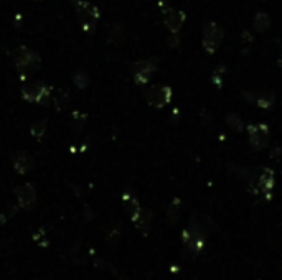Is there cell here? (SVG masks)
<instances>
[{"instance_id": "22", "label": "cell", "mask_w": 282, "mask_h": 280, "mask_svg": "<svg viewBox=\"0 0 282 280\" xmlns=\"http://www.w3.org/2000/svg\"><path fill=\"white\" fill-rule=\"evenodd\" d=\"M84 122H86V116L80 114V112H75L73 114V124H75V129H81Z\"/></svg>"}, {"instance_id": "6", "label": "cell", "mask_w": 282, "mask_h": 280, "mask_svg": "<svg viewBox=\"0 0 282 280\" xmlns=\"http://www.w3.org/2000/svg\"><path fill=\"white\" fill-rule=\"evenodd\" d=\"M146 101L150 108L155 109H162L172 101V88L165 84H157L152 86L150 89H147L146 92Z\"/></svg>"}, {"instance_id": "12", "label": "cell", "mask_w": 282, "mask_h": 280, "mask_svg": "<svg viewBox=\"0 0 282 280\" xmlns=\"http://www.w3.org/2000/svg\"><path fill=\"white\" fill-rule=\"evenodd\" d=\"M185 18H187L185 12L177 9H168L165 12V15H163V23H165L170 33H179L183 23H185Z\"/></svg>"}, {"instance_id": "14", "label": "cell", "mask_w": 282, "mask_h": 280, "mask_svg": "<svg viewBox=\"0 0 282 280\" xmlns=\"http://www.w3.org/2000/svg\"><path fill=\"white\" fill-rule=\"evenodd\" d=\"M152 221H154V215L150 209H140L139 215L132 219L135 229L139 231L142 236H147L150 232V229H152Z\"/></svg>"}, {"instance_id": "13", "label": "cell", "mask_w": 282, "mask_h": 280, "mask_svg": "<svg viewBox=\"0 0 282 280\" xmlns=\"http://www.w3.org/2000/svg\"><path fill=\"white\" fill-rule=\"evenodd\" d=\"M12 162H14V168L18 175H25V173H28L31 168H33V157L30 155V153L23 152V150H18L14 153V157H12Z\"/></svg>"}, {"instance_id": "11", "label": "cell", "mask_w": 282, "mask_h": 280, "mask_svg": "<svg viewBox=\"0 0 282 280\" xmlns=\"http://www.w3.org/2000/svg\"><path fill=\"white\" fill-rule=\"evenodd\" d=\"M130 73L135 79V83L146 84L150 81V78L154 76L155 73V63L149 61V59H142V61H137L130 66Z\"/></svg>"}, {"instance_id": "21", "label": "cell", "mask_w": 282, "mask_h": 280, "mask_svg": "<svg viewBox=\"0 0 282 280\" xmlns=\"http://www.w3.org/2000/svg\"><path fill=\"white\" fill-rule=\"evenodd\" d=\"M73 81L78 88H86V86L89 84V78L84 71H76L73 75Z\"/></svg>"}, {"instance_id": "20", "label": "cell", "mask_w": 282, "mask_h": 280, "mask_svg": "<svg viewBox=\"0 0 282 280\" xmlns=\"http://www.w3.org/2000/svg\"><path fill=\"white\" fill-rule=\"evenodd\" d=\"M226 124L234 132H242V129H244V122H242V119L238 114H228L226 116Z\"/></svg>"}, {"instance_id": "7", "label": "cell", "mask_w": 282, "mask_h": 280, "mask_svg": "<svg viewBox=\"0 0 282 280\" xmlns=\"http://www.w3.org/2000/svg\"><path fill=\"white\" fill-rule=\"evenodd\" d=\"M12 59L17 68L20 69H37L40 66V55L37 51L27 48V46H20L14 51Z\"/></svg>"}, {"instance_id": "1", "label": "cell", "mask_w": 282, "mask_h": 280, "mask_svg": "<svg viewBox=\"0 0 282 280\" xmlns=\"http://www.w3.org/2000/svg\"><path fill=\"white\" fill-rule=\"evenodd\" d=\"M216 229V224L208 215L201 213H193L190 216L188 226L182 232V242L183 248L190 256H196L205 249L206 239Z\"/></svg>"}, {"instance_id": "4", "label": "cell", "mask_w": 282, "mask_h": 280, "mask_svg": "<svg viewBox=\"0 0 282 280\" xmlns=\"http://www.w3.org/2000/svg\"><path fill=\"white\" fill-rule=\"evenodd\" d=\"M246 134L249 145L256 152L264 150L269 145V140H271V129L266 124H249L246 127Z\"/></svg>"}, {"instance_id": "8", "label": "cell", "mask_w": 282, "mask_h": 280, "mask_svg": "<svg viewBox=\"0 0 282 280\" xmlns=\"http://www.w3.org/2000/svg\"><path fill=\"white\" fill-rule=\"evenodd\" d=\"M51 96V88L45 83H31L23 86L22 97L28 102H40L45 104Z\"/></svg>"}, {"instance_id": "9", "label": "cell", "mask_w": 282, "mask_h": 280, "mask_svg": "<svg viewBox=\"0 0 282 280\" xmlns=\"http://www.w3.org/2000/svg\"><path fill=\"white\" fill-rule=\"evenodd\" d=\"M242 97L261 109H272L275 104V94L272 91H248L242 92Z\"/></svg>"}, {"instance_id": "3", "label": "cell", "mask_w": 282, "mask_h": 280, "mask_svg": "<svg viewBox=\"0 0 282 280\" xmlns=\"http://www.w3.org/2000/svg\"><path fill=\"white\" fill-rule=\"evenodd\" d=\"M223 38H225V30L223 26L216 22H208L203 26V38H201V45L209 55L218 51V48L223 43Z\"/></svg>"}, {"instance_id": "19", "label": "cell", "mask_w": 282, "mask_h": 280, "mask_svg": "<svg viewBox=\"0 0 282 280\" xmlns=\"http://www.w3.org/2000/svg\"><path fill=\"white\" fill-rule=\"evenodd\" d=\"M53 102H55V108H56L58 111L66 109L68 106H69V92H68V91H60L58 94H55Z\"/></svg>"}, {"instance_id": "16", "label": "cell", "mask_w": 282, "mask_h": 280, "mask_svg": "<svg viewBox=\"0 0 282 280\" xmlns=\"http://www.w3.org/2000/svg\"><path fill=\"white\" fill-rule=\"evenodd\" d=\"M253 25H254L256 31L264 33L269 28V26H271V17H269L267 13H264V12L256 13L254 20H253Z\"/></svg>"}, {"instance_id": "18", "label": "cell", "mask_w": 282, "mask_h": 280, "mask_svg": "<svg viewBox=\"0 0 282 280\" xmlns=\"http://www.w3.org/2000/svg\"><path fill=\"white\" fill-rule=\"evenodd\" d=\"M180 216V199H173L172 204L167 209V221L168 224H175L177 219Z\"/></svg>"}, {"instance_id": "5", "label": "cell", "mask_w": 282, "mask_h": 280, "mask_svg": "<svg viewBox=\"0 0 282 280\" xmlns=\"http://www.w3.org/2000/svg\"><path fill=\"white\" fill-rule=\"evenodd\" d=\"M75 9L78 17H80V22L81 26L86 31H93L96 28V23L97 20H99V9H97L96 5H91L88 2H84V0H75Z\"/></svg>"}, {"instance_id": "17", "label": "cell", "mask_w": 282, "mask_h": 280, "mask_svg": "<svg viewBox=\"0 0 282 280\" xmlns=\"http://www.w3.org/2000/svg\"><path fill=\"white\" fill-rule=\"evenodd\" d=\"M47 127H48L47 119H38V121H35L33 124H31V127H30V134H31V137H35V138H42L45 134H47Z\"/></svg>"}, {"instance_id": "10", "label": "cell", "mask_w": 282, "mask_h": 280, "mask_svg": "<svg viewBox=\"0 0 282 280\" xmlns=\"http://www.w3.org/2000/svg\"><path fill=\"white\" fill-rule=\"evenodd\" d=\"M15 198L20 208L23 209H31L37 203V188L31 183H23L15 188Z\"/></svg>"}, {"instance_id": "15", "label": "cell", "mask_w": 282, "mask_h": 280, "mask_svg": "<svg viewBox=\"0 0 282 280\" xmlns=\"http://www.w3.org/2000/svg\"><path fill=\"white\" fill-rule=\"evenodd\" d=\"M122 201H124V208H126L127 215H129V218H130V221H132V219H134L137 215H139V211L142 209L140 204H139V199L135 198L134 193L126 191V193L122 195Z\"/></svg>"}, {"instance_id": "2", "label": "cell", "mask_w": 282, "mask_h": 280, "mask_svg": "<svg viewBox=\"0 0 282 280\" xmlns=\"http://www.w3.org/2000/svg\"><path fill=\"white\" fill-rule=\"evenodd\" d=\"M249 190L258 198L264 199V201H269L272 198V190L275 185V175L271 168L267 166H261V168H256L251 173L246 175Z\"/></svg>"}]
</instances>
